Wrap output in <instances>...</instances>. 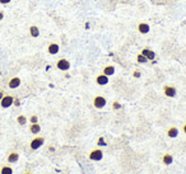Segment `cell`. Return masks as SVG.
<instances>
[{
  "label": "cell",
  "instance_id": "4",
  "mask_svg": "<svg viewBox=\"0 0 186 174\" xmlns=\"http://www.w3.org/2000/svg\"><path fill=\"white\" fill-rule=\"evenodd\" d=\"M163 94L168 98H175L177 96V89L174 85H165L163 87Z\"/></svg>",
  "mask_w": 186,
  "mask_h": 174
},
{
  "label": "cell",
  "instance_id": "19",
  "mask_svg": "<svg viewBox=\"0 0 186 174\" xmlns=\"http://www.w3.org/2000/svg\"><path fill=\"white\" fill-rule=\"evenodd\" d=\"M17 122H18V125H21V126H24L26 123H27V117H26L24 114H19V116L17 117Z\"/></svg>",
  "mask_w": 186,
  "mask_h": 174
},
{
  "label": "cell",
  "instance_id": "9",
  "mask_svg": "<svg viewBox=\"0 0 186 174\" xmlns=\"http://www.w3.org/2000/svg\"><path fill=\"white\" fill-rule=\"evenodd\" d=\"M60 51V46L55 42H51L49 46H47V52L50 53V55H58Z\"/></svg>",
  "mask_w": 186,
  "mask_h": 174
},
{
  "label": "cell",
  "instance_id": "6",
  "mask_svg": "<svg viewBox=\"0 0 186 174\" xmlns=\"http://www.w3.org/2000/svg\"><path fill=\"white\" fill-rule=\"evenodd\" d=\"M56 68L59 70H61V71H68L70 69V62H69V60H66V59H60L56 62Z\"/></svg>",
  "mask_w": 186,
  "mask_h": 174
},
{
  "label": "cell",
  "instance_id": "7",
  "mask_svg": "<svg viewBox=\"0 0 186 174\" xmlns=\"http://www.w3.org/2000/svg\"><path fill=\"white\" fill-rule=\"evenodd\" d=\"M109 76L107 75H105V74H100V75H97L96 76V84L97 85H101V87H103V85H107L109 84Z\"/></svg>",
  "mask_w": 186,
  "mask_h": 174
},
{
  "label": "cell",
  "instance_id": "1",
  "mask_svg": "<svg viewBox=\"0 0 186 174\" xmlns=\"http://www.w3.org/2000/svg\"><path fill=\"white\" fill-rule=\"evenodd\" d=\"M89 160H92V162H101V160L103 159V151L98 148L93 149L89 151V155H88Z\"/></svg>",
  "mask_w": 186,
  "mask_h": 174
},
{
  "label": "cell",
  "instance_id": "30",
  "mask_svg": "<svg viewBox=\"0 0 186 174\" xmlns=\"http://www.w3.org/2000/svg\"><path fill=\"white\" fill-rule=\"evenodd\" d=\"M23 174H32V173H30V172H26V173H23Z\"/></svg>",
  "mask_w": 186,
  "mask_h": 174
},
{
  "label": "cell",
  "instance_id": "16",
  "mask_svg": "<svg viewBox=\"0 0 186 174\" xmlns=\"http://www.w3.org/2000/svg\"><path fill=\"white\" fill-rule=\"evenodd\" d=\"M40 131H41V126H40V123H31L30 126V132L33 133V135H37V133H40Z\"/></svg>",
  "mask_w": 186,
  "mask_h": 174
},
{
  "label": "cell",
  "instance_id": "13",
  "mask_svg": "<svg viewBox=\"0 0 186 174\" xmlns=\"http://www.w3.org/2000/svg\"><path fill=\"white\" fill-rule=\"evenodd\" d=\"M115 73H116V69H115L114 65H106L103 68V70H102V74L107 75V76H112Z\"/></svg>",
  "mask_w": 186,
  "mask_h": 174
},
{
  "label": "cell",
  "instance_id": "27",
  "mask_svg": "<svg viewBox=\"0 0 186 174\" xmlns=\"http://www.w3.org/2000/svg\"><path fill=\"white\" fill-rule=\"evenodd\" d=\"M3 19H4V13L0 11V20H3Z\"/></svg>",
  "mask_w": 186,
  "mask_h": 174
},
{
  "label": "cell",
  "instance_id": "12",
  "mask_svg": "<svg viewBox=\"0 0 186 174\" xmlns=\"http://www.w3.org/2000/svg\"><path fill=\"white\" fill-rule=\"evenodd\" d=\"M21 79L18 78V76H14V78H12L10 80H9V83H8V87L10 88V89H17L19 85H21Z\"/></svg>",
  "mask_w": 186,
  "mask_h": 174
},
{
  "label": "cell",
  "instance_id": "11",
  "mask_svg": "<svg viewBox=\"0 0 186 174\" xmlns=\"http://www.w3.org/2000/svg\"><path fill=\"white\" fill-rule=\"evenodd\" d=\"M149 31H151V27H149L148 23L142 22V23L138 24V32H139V33H142V34H147V33H149Z\"/></svg>",
  "mask_w": 186,
  "mask_h": 174
},
{
  "label": "cell",
  "instance_id": "2",
  "mask_svg": "<svg viewBox=\"0 0 186 174\" xmlns=\"http://www.w3.org/2000/svg\"><path fill=\"white\" fill-rule=\"evenodd\" d=\"M107 104V99H106L103 96H96L93 98V105L96 107L97 109H102Z\"/></svg>",
  "mask_w": 186,
  "mask_h": 174
},
{
  "label": "cell",
  "instance_id": "3",
  "mask_svg": "<svg viewBox=\"0 0 186 174\" xmlns=\"http://www.w3.org/2000/svg\"><path fill=\"white\" fill-rule=\"evenodd\" d=\"M44 144H45V137L38 136V137H35V139L31 140V142H30V148H31L32 150H37V149L41 148Z\"/></svg>",
  "mask_w": 186,
  "mask_h": 174
},
{
  "label": "cell",
  "instance_id": "18",
  "mask_svg": "<svg viewBox=\"0 0 186 174\" xmlns=\"http://www.w3.org/2000/svg\"><path fill=\"white\" fill-rule=\"evenodd\" d=\"M0 174H13V168L10 165H3L0 169Z\"/></svg>",
  "mask_w": 186,
  "mask_h": 174
},
{
  "label": "cell",
  "instance_id": "23",
  "mask_svg": "<svg viewBox=\"0 0 186 174\" xmlns=\"http://www.w3.org/2000/svg\"><path fill=\"white\" fill-rule=\"evenodd\" d=\"M133 76L137 78V79H139V78L142 76V73H140L139 70H134V71H133Z\"/></svg>",
  "mask_w": 186,
  "mask_h": 174
},
{
  "label": "cell",
  "instance_id": "17",
  "mask_svg": "<svg viewBox=\"0 0 186 174\" xmlns=\"http://www.w3.org/2000/svg\"><path fill=\"white\" fill-rule=\"evenodd\" d=\"M30 34H31V37L37 38L40 36V28L37 25H31L30 27Z\"/></svg>",
  "mask_w": 186,
  "mask_h": 174
},
{
  "label": "cell",
  "instance_id": "28",
  "mask_svg": "<svg viewBox=\"0 0 186 174\" xmlns=\"http://www.w3.org/2000/svg\"><path fill=\"white\" fill-rule=\"evenodd\" d=\"M4 97V93H3V90L2 89H0V100H2V98Z\"/></svg>",
  "mask_w": 186,
  "mask_h": 174
},
{
  "label": "cell",
  "instance_id": "8",
  "mask_svg": "<svg viewBox=\"0 0 186 174\" xmlns=\"http://www.w3.org/2000/svg\"><path fill=\"white\" fill-rule=\"evenodd\" d=\"M142 55H144L145 57H147V59H148V61H149V60H151V61H153V60L156 59V52H154L153 50L148 48V47L143 48V51H142Z\"/></svg>",
  "mask_w": 186,
  "mask_h": 174
},
{
  "label": "cell",
  "instance_id": "22",
  "mask_svg": "<svg viewBox=\"0 0 186 174\" xmlns=\"http://www.w3.org/2000/svg\"><path fill=\"white\" fill-rule=\"evenodd\" d=\"M30 122H31V123H37V122H38V117H37L36 114L31 116V117H30Z\"/></svg>",
  "mask_w": 186,
  "mask_h": 174
},
{
  "label": "cell",
  "instance_id": "29",
  "mask_svg": "<svg viewBox=\"0 0 186 174\" xmlns=\"http://www.w3.org/2000/svg\"><path fill=\"white\" fill-rule=\"evenodd\" d=\"M182 130H184V132H185V133H186V123H185V125H184V127H182Z\"/></svg>",
  "mask_w": 186,
  "mask_h": 174
},
{
  "label": "cell",
  "instance_id": "24",
  "mask_svg": "<svg viewBox=\"0 0 186 174\" xmlns=\"http://www.w3.org/2000/svg\"><path fill=\"white\" fill-rule=\"evenodd\" d=\"M12 2V0H0V4L2 5H7V4H9Z\"/></svg>",
  "mask_w": 186,
  "mask_h": 174
},
{
  "label": "cell",
  "instance_id": "10",
  "mask_svg": "<svg viewBox=\"0 0 186 174\" xmlns=\"http://www.w3.org/2000/svg\"><path fill=\"white\" fill-rule=\"evenodd\" d=\"M7 160H8L9 164H14V163H17L19 160V154L17 151H10L8 154V156H7Z\"/></svg>",
  "mask_w": 186,
  "mask_h": 174
},
{
  "label": "cell",
  "instance_id": "5",
  "mask_svg": "<svg viewBox=\"0 0 186 174\" xmlns=\"http://www.w3.org/2000/svg\"><path fill=\"white\" fill-rule=\"evenodd\" d=\"M13 103H14V97L13 96H4L2 98V100H0V105H2V108H9V107L13 105Z\"/></svg>",
  "mask_w": 186,
  "mask_h": 174
},
{
  "label": "cell",
  "instance_id": "21",
  "mask_svg": "<svg viewBox=\"0 0 186 174\" xmlns=\"http://www.w3.org/2000/svg\"><path fill=\"white\" fill-rule=\"evenodd\" d=\"M123 108V105L119 103V102H112V109H115V111H117V109H121Z\"/></svg>",
  "mask_w": 186,
  "mask_h": 174
},
{
  "label": "cell",
  "instance_id": "26",
  "mask_svg": "<svg viewBox=\"0 0 186 174\" xmlns=\"http://www.w3.org/2000/svg\"><path fill=\"white\" fill-rule=\"evenodd\" d=\"M98 144H100V145H106V142L103 141V139H102V137L100 139V141H98Z\"/></svg>",
  "mask_w": 186,
  "mask_h": 174
},
{
  "label": "cell",
  "instance_id": "20",
  "mask_svg": "<svg viewBox=\"0 0 186 174\" xmlns=\"http://www.w3.org/2000/svg\"><path fill=\"white\" fill-rule=\"evenodd\" d=\"M137 62H139V64H147L148 59L145 57L144 55H142V53H139V55H137Z\"/></svg>",
  "mask_w": 186,
  "mask_h": 174
},
{
  "label": "cell",
  "instance_id": "25",
  "mask_svg": "<svg viewBox=\"0 0 186 174\" xmlns=\"http://www.w3.org/2000/svg\"><path fill=\"white\" fill-rule=\"evenodd\" d=\"M13 104L19 105V104H21V100H19V99H17V98H14V103H13Z\"/></svg>",
  "mask_w": 186,
  "mask_h": 174
},
{
  "label": "cell",
  "instance_id": "15",
  "mask_svg": "<svg viewBox=\"0 0 186 174\" xmlns=\"http://www.w3.org/2000/svg\"><path fill=\"white\" fill-rule=\"evenodd\" d=\"M162 163H163L165 165H171L172 163H174V156H172V154H170V153L163 154V156H162Z\"/></svg>",
  "mask_w": 186,
  "mask_h": 174
},
{
  "label": "cell",
  "instance_id": "14",
  "mask_svg": "<svg viewBox=\"0 0 186 174\" xmlns=\"http://www.w3.org/2000/svg\"><path fill=\"white\" fill-rule=\"evenodd\" d=\"M167 136H168L170 139H175V137H177V136H179V128L175 127V126L168 127V130H167Z\"/></svg>",
  "mask_w": 186,
  "mask_h": 174
}]
</instances>
